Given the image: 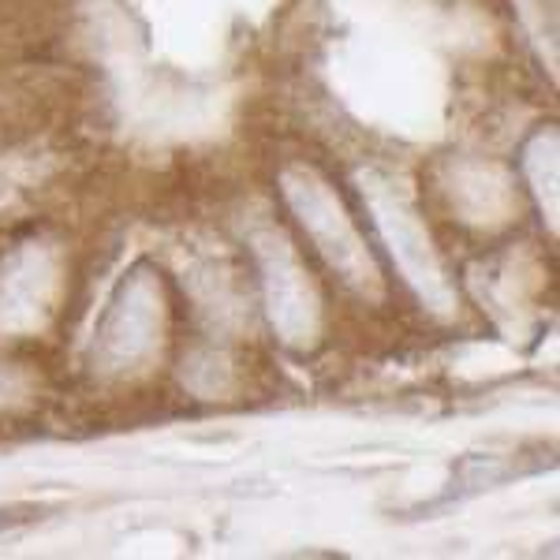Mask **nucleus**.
Here are the masks:
<instances>
[{"label": "nucleus", "mask_w": 560, "mask_h": 560, "mask_svg": "<svg viewBox=\"0 0 560 560\" xmlns=\"http://www.w3.org/2000/svg\"><path fill=\"white\" fill-rule=\"evenodd\" d=\"M45 512L49 509H42V504H12V509H0V535L15 527H26V523H38Z\"/></svg>", "instance_id": "1"}]
</instances>
